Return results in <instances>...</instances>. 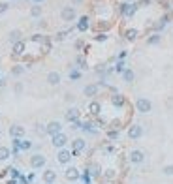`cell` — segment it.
I'll return each instance as SVG.
<instances>
[{
	"instance_id": "cell-28",
	"label": "cell",
	"mask_w": 173,
	"mask_h": 184,
	"mask_svg": "<svg viewBox=\"0 0 173 184\" xmlns=\"http://www.w3.org/2000/svg\"><path fill=\"white\" fill-rule=\"evenodd\" d=\"M30 15L32 17H40L41 15V6H32L30 8Z\"/></svg>"
},
{
	"instance_id": "cell-35",
	"label": "cell",
	"mask_w": 173,
	"mask_h": 184,
	"mask_svg": "<svg viewBox=\"0 0 173 184\" xmlns=\"http://www.w3.org/2000/svg\"><path fill=\"white\" fill-rule=\"evenodd\" d=\"M8 171H10V175H11L13 178H17V177H19V171H17V169H8Z\"/></svg>"
},
{
	"instance_id": "cell-13",
	"label": "cell",
	"mask_w": 173,
	"mask_h": 184,
	"mask_svg": "<svg viewBox=\"0 0 173 184\" xmlns=\"http://www.w3.org/2000/svg\"><path fill=\"white\" fill-rule=\"evenodd\" d=\"M10 135L13 137V139H23V135H24V128L19 126V124H11L10 126Z\"/></svg>"
},
{
	"instance_id": "cell-36",
	"label": "cell",
	"mask_w": 173,
	"mask_h": 184,
	"mask_svg": "<svg viewBox=\"0 0 173 184\" xmlns=\"http://www.w3.org/2000/svg\"><path fill=\"white\" fill-rule=\"evenodd\" d=\"M96 40H98V41H106V40H107V36H106V34H98V36H96Z\"/></svg>"
},
{
	"instance_id": "cell-20",
	"label": "cell",
	"mask_w": 173,
	"mask_h": 184,
	"mask_svg": "<svg viewBox=\"0 0 173 184\" xmlns=\"http://www.w3.org/2000/svg\"><path fill=\"white\" fill-rule=\"evenodd\" d=\"M111 103H113L115 107H122V105H124V96H120V94H113V96H111Z\"/></svg>"
},
{
	"instance_id": "cell-23",
	"label": "cell",
	"mask_w": 173,
	"mask_h": 184,
	"mask_svg": "<svg viewBox=\"0 0 173 184\" xmlns=\"http://www.w3.org/2000/svg\"><path fill=\"white\" fill-rule=\"evenodd\" d=\"M21 36H23V34H21V30H11V32H10V41L15 45L17 41H21Z\"/></svg>"
},
{
	"instance_id": "cell-10",
	"label": "cell",
	"mask_w": 173,
	"mask_h": 184,
	"mask_svg": "<svg viewBox=\"0 0 173 184\" xmlns=\"http://www.w3.org/2000/svg\"><path fill=\"white\" fill-rule=\"evenodd\" d=\"M79 115H81V113H79L77 107H70V109L66 111V115H64V119H66V122H71V124H73V122L79 120Z\"/></svg>"
},
{
	"instance_id": "cell-14",
	"label": "cell",
	"mask_w": 173,
	"mask_h": 184,
	"mask_svg": "<svg viewBox=\"0 0 173 184\" xmlns=\"http://www.w3.org/2000/svg\"><path fill=\"white\" fill-rule=\"evenodd\" d=\"M41 178H43V184H55V180H57V173H55L53 169H45L43 175H41Z\"/></svg>"
},
{
	"instance_id": "cell-17",
	"label": "cell",
	"mask_w": 173,
	"mask_h": 184,
	"mask_svg": "<svg viewBox=\"0 0 173 184\" xmlns=\"http://www.w3.org/2000/svg\"><path fill=\"white\" fill-rule=\"evenodd\" d=\"M77 30H79V32L89 30V17H87V15H83V17L77 21Z\"/></svg>"
},
{
	"instance_id": "cell-3",
	"label": "cell",
	"mask_w": 173,
	"mask_h": 184,
	"mask_svg": "<svg viewBox=\"0 0 173 184\" xmlns=\"http://www.w3.org/2000/svg\"><path fill=\"white\" fill-rule=\"evenodd\" d=\"M66 143H68V135L62 133V132L51 137V145H53L55 148H58V150H60V148H66Z\"/></svg>"
},
{
	"instance_id": "cell-34",
	"label": "cell",
	"mask_w": 173,
	"mask_h": 184,
	"mask_svg": "<svg viewBox=\"0 0 173 184\" xmlns=\"http://www.w3.org/2000/svg\"><path fill=\"white\" fill-rule=\"evenodd\" d=\"M8 2H0V13H4V11H8Z\"/></svg>"
},
{
	"instance_id": "cell-38",
	"label": "cell",
	"mask_w": 173,
	"mask_h": 184,
	"mask_svg": "<svg viewBox=\"0 0 173 184\" xmlns=\"http://www.w3.org/2000/svg\"><path fill=\"white\" fill-rule=\"evenodd\" d=\"M15 92H17V94H19V92H23V85H21V83L15 85Z\"/></svg>"
},
{
	"instance_id": "cell-7",
	"label": "cell",
	"mask_w": 173,
	"mask_h": 184,
	"mask_svg": "<svg viewBox=\"0 0 173 184\" xmlns=\"http://www.w3.org/2000/svg\"><path fill=\"white\" fill-rule=\"evenodd\" d=\"M62 132V124L58 122V120H51V122H49L47 126H45V133L47 135H57V133H60Z\"/></svg>"
},
{
	"instance_id": "cell-11",
	"label": "cell",
	"mask_w": 173,
	"mask_h": 184,
	"mask_svg": "<svg viewBox=\"0 0 173 184\" xmlns=\"http://www.w3.org/2000/svg\"><path fill=\"white\" fill-rule=\"evenodd\" d=\"M130 162L134 164V165H139V164H143L145 162V152L143 150H132L130 152Z\"/></svg>"
},
{
	"instance_id": "cell-40",
	"label": "cell",
	"mask_w": 173,
	"mask_h": 184,
	"mask_svg": "<svg viewBox=\"0 0 173 184\" xmlns=\"http://www.w3.org/2000/svg\"><path fill=\"white\" fill-rule=\"evenodd\" d=\"M83 2H85V0H71L73 6H79V4H83Z\"/></svg>"
},
{
	"instance_id": "cell-27",
	"label": "cell",
	"mask_w": 173,
	"mask_h": 184,
	"mask_svg": "<svg viewBox=\"0 0 173 184\" xmlns=\"http://www.w3.org/2000/svg\"><path fill=\"white\" fill-rule=\"evenodd\" d=\"M147 43H149V45H156V43H160V34H153L149 40H147Z\"/></svg>"
},
{
	"instance_id": "cell-32",
	"label": "cell",
	"mask_w": 173,
	"mask_h": 184,
	"mask_svg": "<svg viewBox=\"0 0 173 184\" xmlns=\"http://www.w3.org/2000/svg\"><path fill=\"white\" fill-rule=\"evenodd\" d=\"M115 70H117V72H120V73H122V72H124V70H126V68H124V62H122V60H120V62H119V64H117V68H115Z\"/></svg>"
},
{
	"instance_id": "cell-46",
	"label": "cell",
	"mask_w": 173,
	"mask_h": 184,
	"mask_svg": "<svg viewBox=\"0 0 173 184\" xmlns=\"http://www.w3.org/2000/svg\"><path fill=\"white\" fill-rule=\"evenodd\" d=\"M68 184H73V182H68Z\"/></svg>"
},
{
	"instance_id": "cell-2",
	"label": "cell",
	"mask_w": 173,
	"mask_h": 184,
	"mask_svg": "<svg viewBox=\"0 0 173 184\" xmlns=\"http://www.w3.org/2000/svg\"><path fill=\"white\" fill-rule=\"evenodd\" d=\"M76 17H77V11H76V8H73V6H66V8L60 10V19L66 21V23L76 21Z\"/></svg>"
},
{
	"instance_id": "cell-44",
	"label": "cell",
	"mask_w": 173,
	"mask_h": 184,
	"mask_svg": "<svg viewBox=\"0 0 173 184\" xmlns=\"http://www.w3.org/2000/svg\"><path fill=\"white\" fill-rule=\"evenodd\" d=\"M126 2H130V4H132V2H134V0H126Z\"/></svg>"
},
{
	"instance_id": "cell-22",
	"label": "cell",
	"mask_w": 173,
	"mask_h": 184,
	"mask_svg": "<svg viewBox=\"0 0 173 184\" xmlns=\"http://www.w3.org/2000/svg\"><path fill=\"white\" fill-rule=\"evenodd\" d=\"M10 156H11V150L8 147H0V162H6Z\"/></svg>"
},
{
	"instance_id": "cell-16",
	"label": "cell",
	"mask_w": 173,
	"mask_h": 184,
	"mask_svg": "<svg viewBox=\"0 0 173 184\" xmlns=\"http://www.w3.org/2000/svg\"><path fill=\"white\" fill-rule=\"evenodd\" d=\"M83 94H85L87 98H94V96L98 94V85H87V86L83 88Z\"/></svg>"
},
{
	"instance_id": "cell-24",
	"label": "cell",
	"mask_w": 173,
	"mask_h": 184,
	"mask_svg": "<svg viewBox=\"0 0 173 184\" xmlns=\"http://www.w3.org/2000/svg\"><path fill=\"white\" fill-rule=\"evenodd\" d=\"M89 111L92 115H98V113H100V103H98V102H90L89 103Z\"/></svg>"
},
{
	"instance_id": "cell-29",
	"label": "cell",
	"mask_w": 173,
	"mask_h": 184,
	"mask_svg": "<svg viewBox=\"0 0 173 184\" xmlns=\"http://www.w3.org/2000/svg\"><path fill=\"white\" fill-rule=\"evenodd\" d=\"M30 147H32V143H30V141H27V139H21V145H19V148H21V150H28Z\"/></svg>"
},
{
	"instance_id": "cell-9",
	"label": "cell",
	"mask_w": 173,
	"mask_h": 184,
	"mask_svg": "<svg viewBox=\"0 0 173 184\" xmlns=\"http://www.w3.org/2000/svg\"><path fill=\"white\" fill-rule=\"evenodd\" d=\"M64 177H66V180H68V182H76V180H79L81 171H79L77 167H68V169L64 171Z\"/></svg>"
},
{
	"instance_id": "cell-25",
	"label": "cell",
	"mask_w": 173,
	"mask_h": 184,
	"mask_svg": "<svg viewBox=\"0 0 173 184\" xmlns=\"http://www.w3.org/2000/svg\"><path fill=\"white\" fill-rule=\"evenodd\" d=\"M89 171H90V175H92V177H100V171H102V167L98 165V164H92Z\"/></svg>"
},
{
	"instance_id": "cell-26",
	"label": "cell",
	"mask_w": 173,
	"mask_h": 184,
	"mask_svg": "<svg viewBox=\"0 0 173 184\" xmlns=\"http://www.w3.org/2000/svg\"><path fill=\"white\" fill-rule=\"evenodd\" d=\"M162 173H164L166 177H173V164L164 165V167H162Z\"/></svg>"
},
{
	"instance_id": "cell-6",
	"label": "cell",
	"mask_w": 173,
	"mask_h": 184,
	"mask_svg": "<svg viewBox=\"0 0 173 184\" xmlns=\"http://www.w3.org/2000/svg\"><path fill=\"white\" fill-rule=\"evenodd\" d=\"M45 156L43 154H34V156H30V167L32 169H41V167H45Z\"/></svg>"
},
{
	"instance_id": "cell-12",
	"label": "cell",
	"mask_w": 173,
	"mask_h": 184,
	"mask_svg": "<svg viewBox=\"0 0 173 184\" xmlns=\"http://www.w3.org/2000/svg\"><path fill=\"white\" fill-rule=\"evenodd\" d=\"M136 11H137V4H130V2H124V4L120 6V13L124 15V17H132Z\"/></svg>"
},
{
	"instance_id": "cell-42",
	"label": "cell",
	"mask_w": 173,
	"mask_h": 184,
	"mask_svg": "<svg viewBox=\"0 0 173 184\" xmlns=\"http://www.w3.org/2000/svg\"><path fill=\"white\" fill-rule=\"evenodd\" d=\"M107 135H109V137H111V139H117V132H109V133H107Z\"/></svg>"
},
{
	"instance_id": "cell-18",
	"label": "cell",
	"mask_w": 173,
	"mask_h": 184,
	"mask_svg": "<svg viewBox=\"0 0 173 184\" xmlns=\"http://www.w3.org/2000/svg\"><path fill=\"white\" fill-rule=\"evenodd\" d=\"M24 53V41H17L13 45V56H21Z\"/></svg>"
},
{
	"instance_id": "cell-30",
	"label": "cell",
	"mask_w": 173,
	"mask_h": 184,
	"mask_svg": "<svg viewBox=\"0 0 173 184\" xmlns=\"http://www.w3.org/2000/svg\"><path fill=\"white\" fill-rule=\"evenodd\" d=\"M23 72H24L23 66H13V68H11V73H13V75H21Z\"/></svg>"
},
{
	"instance_id": "cell-21",
	"label": "cell",
	"mask_w": 173,
	"mask_h": 184,
	"mask_svg": "<svg viewBox=\"0 0 173 184\" xmlns=\"http://www.w3.org/2000/svg\"><path fill=\"white\" fill-rule=\"evenodd\" d=\"M124 36H126V40L134 41V40H137V36H139V30H137V28H128V30L124 32Z\"/></svg>"
},
{
	"instance_id": "cell-19",
	"label": "cell",
	"mask_w": 173,
	"mask_h": 184,
	"mask_svg": "<svg viewBox=\"0 0 173 184\" xmlns=\"http://www.w3.org/2000/svg\"><path fill=\"white\" fill-rule=\"evenodd\" d=\"M122 79H124L126 83H134V79H136V73L130 70V68H126V70L122 72Z\"/></svg>"
},
{
	"instance_id": "cell-47",
	"label": "cell",
	"mask_w": 173,
	"mask_h": 184,
	"mask_svg": "<svg viewBox=\"0 0 173 184\" xmlns=\"http://www.w3.org/2000/svg\"><path fill=\"white\" fill-rule=\"evenodd\" d=\"M171 4H173V0H171Z\"/></svg>"
},
{
	"instance_id": "cell-41",
	"label": "cell",
	"mask_w": 173,
	"mask_h": 184,
	"mask_svg": "<svg viewBox=\"0 0 173 184\" xmlns=\"http://www.w3.org/2000/svg\"><path fill=\"white\" fill-rule=\"evenodd\" d=\"M32 40H34V41H43V38H41V36H40V34H36V36H34V38H32Z\"/></svg>"
},
{
	"instance_id": "cell-8",
	"label": "cell",
	"mask_w": 173,
	"mask_h": 184,
	"mask_svg": "<svg viewBox=\"0 0 173 184\" xmlns=\"http://www.w3.org/2000/svg\"><path fill=\"white\" fill-rule=\"evenodd\" d=\"M141 135H143V128H141V124H132V126L128 128V137H130L132 141L141 139Z\"/></svg>"
},
{
	"instance_id": "cell-1",
	"label": "cell",
	"mask_w": 173,
	"mask_h": 184,
	"mask_svg": "<svg viewBox=\"0 0 173 184\" xmlns=\"http://www.w3.org/2000/svg\"><path fill=\"white\" fill-rule=\"evenodd\" d=\"M136 109L139 111V113H151L153 111V102L149 100V98H137L136 100Z\"/></svg>"
},
{
	"instance_id": "cell-39",
	"label": "cell",
	"mask_w": 173,
	"mask_h": 184,
	"mask_svg": "<svg viewBox=\"0 0 173 184\" xmlns=\"http://www.w3.org/2000/svg\"><path fill=\"white\" fill-rule=\"evenodd\" d=\"M64 38H66V32H58V34H57V40H58V41L64 40Z\"/></svg>"
},
{
	"instance_id": "cell-15",
	"label": "cell",
	"mask_w": 173,
	"mask_h": 184,
	"mask_svg": "<svg viewBox=\"0 0 173 184\" xmlns=\"http://www.w3.org/2000/svg\"><path fill=\"white\" fill-rule=\"evenodd\" d=\"M60 81H62V77H60L58 72H49V73H47V83L51 85V86H57Z\"/></svg>"
},
{
	"instance_id": "cell-37",
	"label": "cell",
	"mask_w": 173,
	"mask_h": 184,
	"mask_svg": "<svg viewBox=\"0 0 173 184\" xmlns=\"http://www.w3.org/2000/svg\"><path fill=\"white\" fill-rule=\"evenodd\" d=\"M149 2H151V0H139V2H137V6H149Z\"/></svg>"
},
{
	"instance_id": "cell-43",
	"label": "cell",
	"mask_w": 173,
	"mask_h": 184,
	"mask_svg": "<svg viewBox=\"0 0 173 184\" xmlns=\"http://www.w3.org/2000/svg\"><path fill=\"white\" fill-rule=\"evenodd\" d=\"M8 184H17V182H15V180H10V182H8Z\"/></svg>"
},
{
	"instance_id": "cell-45",
	"label": "cell",
	"mask_w": 173,
	"mask_h": 184,
	"mask_svg": "<svg viewBox=\"0 0 173 184\" xmlns=\"http://www.w3.org/2000/svg\"><path fill=\"white\" fill-rule=\"evenodd\" d=\"M34 2H41V0H34Z\"/></svg>"
},
{
	"instance_id": "cell-4",
	"label": "cell",
	"mask_w": 173,
	"mask_h": 184,
	"mask_svg": "<svg viewBox=\"0 0 173 184\" xmlns=\"http://www.w3.org/2000/svg\"><path fill=\"white\" fill-rule=\"evenodd\" d=\"M87 147V141L83 137H77V139L71 141V156H79V152H83Z\"/></svg>"
},
{
	"instance_id": "cell-33",
	"label": "cell",
	"mask_w": 173,
	"mask_h": 184,
	"mask_svg": "<svg viewBox=\"0 0 173 184\" xmlns=\"http://www.w3.org/2000/svg\"><path fill=\"white\" fill-rule=\"evenodd\" d=\"M77 64H79V68H87V62L83 56H77Z\"/></svg>"
},
{
	"instance_id": "cell-31",
	"label": "cell",
	"mask_w": 173,
	"mask_h": 184,
	"mask_svg": "<svg viewBox=\"0 0 173 184\" xmlns=\"http://www.w3.org/2000/svg\"><path fill=\"white\" fill-rule=\"evenodd\" d=\"M79 77H81V72H77V70H71V72H70V79L76 81V79H79Z\"/></svg>"
},
{
	"instance_id": "cell-5",
	"label": "cell",
	"mask_w": 173,
	"mask_h": 184,
	"mask_svg": "<svg viewBox=\"0 0 173 184\" xmlns=\"http://www.w3.org/2000/svg\"><path fill=\"white\" fill-rule=\"evenodd\" d=\"M71 150H68V148H60L58 150V154H57V162L58 164H62V165H68L70 162H71Z\"/></svg>"
}]
</instances>
